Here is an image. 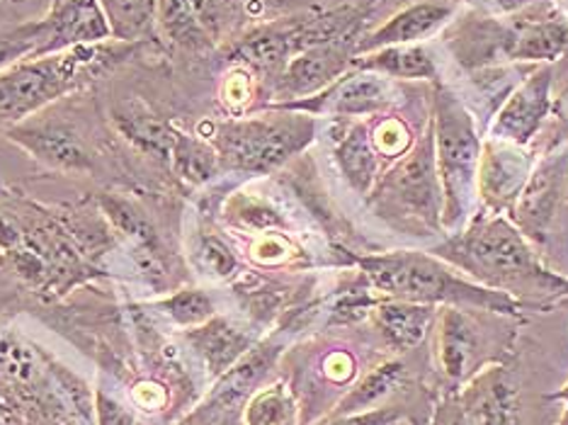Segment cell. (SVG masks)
<instances>
[{
    "label": "cell",
    "instance_id": "7bdbcfd3",
    "mask_svg": "<svg viewBox=\"0 0 568 425\" xmlns=\"http://www.w3.org/2000/svg\"><path fill=\"white\" fill-rule=\"evenodd\" d=\"M545 402H561L564 408H561V416L559 421L554 425H568V382L561 386V389L551 392V394H545Z\"/></svg>",
    "mask_w": 568,
    "mask_h": 425
},
{
    "label": "cell",
    "instance_id": "b9f144b4",
    "mask_svg": "<svg viewBox=\"0 0 568 425\" xmlns=\"http://www.w3.org/2000/svg\"><path fill=\"white\" fill-rule=\"evenodd\" d=\"M183 425H243V421H241V411H231V414L219 416V418H210L200 414V411H195V414H192Z\"/></svg>",
    "mask_w": 568,
    "mask_h": 425
},
{
    "label": "cell",
    "instance_id": "f546056e",
    "mask_svg": "<svg viewBox=\"0 0 568 425\" xmlns=\"http://www.w3.org/2000/svg\"><path fill=\"white\" fill-rule=\"evenodd\" d=\"M316 367H318V382H324L333 386V389L343 392V396L347 394L345 386H351L359 375L357 355L345 345L326 347V353L318 357Z\"/></svg>",
    "mask_w": 568,
    "mask_h": 425
},
{
    "label": "cell",
    "instance_id": "603a6c76",
    "mask_svg": "<svg viewBox=\"0 0 568 425\" xmlns=\"http://www.w3.org/2000/svg\"><path fill=\"white\" fill-rule=\"evenodd\" d=\"M377 151H374L372 139L363 124H353L347 132L338 139V149H335V159H338L343 173L351 178V183L365 192L377 169Z\"/></svg>",
    "mask_w": 568,
    "mask_h": 425
},
{
    "label": "cell",
    "instance_id": "1f68e13d",
    "mask_svg": "<svg viewBox=\"0 0 568 425\" xmlns=\"http://www.w3.org/2000/svg\"><path fill=\"white\" fill-rule=\"evenodd\" d=\"M374 151L382 153V156H398L404 153L410 144L408 127L402 120H384L372 134Z\"/></svg>",
    "mask_w": 568,
    "mask_h": 425
},
{
    "label": "cell",
    "instance_id": "8d00e7d4",
    "mask_svg": "<svg viewBox=\"0 0 568 425\" xmlns=\"http://www.w3.org/2000/svg\"><path fill=\"white\" fill-rule=\"evenodd\" d=\"M202 263L214 277H229L236 270V257L229 251L226 243L219 239H204L202 243Z\"/></svg>",
    "mask_w": 568,
    "mask_h": 425
},
{
    "label": "cell",
    "instance_id": "4dcf8cb0",
    "mask_svg": "<svg viewBox=\"0 0 568 425\" xmlns=\"http://www.w3.org/2000/svg\"><path fill=\"white\" fill-rule=\"evenodd\" d=\"M406 418L408 411L404 406H382L347 416H326L316 425H402Z\"/></svg>",
    "mask_w": 568,
    "mask_h": 425
},
{
    "label": "cell",
    "instance_id": "4fadbf2b",
    "mask_svg": "<svg viewBox=\"0 0 568 425\" xmlns=\"http://www.w3.org/2000/svg\"><path fill=\"white\" fill-rule=\"evenodd\" d=\"M183 338L190 345V351L197 355L206 375L214 382L226 375V372L257 343L253 331L234 324V321L226 316H212L206 324L187 328L183 333Z\"/></svg>",
    "mask_w": 568,
    "mask_h": 425
},
{
    "label": "cell",
    "instance_id": "83f0119b",
    "mask_svg": "<svg viewBox=\"0 0 568 425\" xmlns=\"http://www.w3.org/2000/svg\"><path fill=\"white\" fill-rule=\"evenodd\" d=\"M40 47V20H10L0 16V71L32 57Z\"/></svg>",
    "mask_w": 568,
    "mask_h": 425
},
{
    "label": "cell",
    "instance_id": "2e32d148",
    "mask_svg": "<svg viewBox=\"0 0 568 425\" xmlns=\"http://www.w3.org/2000/svg\"><path fill=\"white\" fill-rule=\"evenodd\" d=\"M156 42L159 49L183 51L190 57H204L216 44L187 0H156Z\"/></svg>",
    "mask_w": 568,
    "mask_h": 425
},
{
    "label": "cell",
    "instance_id": "9a60e30c",
    "mask_svg": "<svg viewBox=\"0 0 568 425\" xmlns=\"http://www.w3.org/2000/svg\"><path fill=\"white\" fill-rule=\"evenodd\" d=\"M549 69H541L532 79H527L500 110L494 124V136L513 141V144H527L549 112Z\"/></svg>",
    "mask_w": 568,
    "mask_h": 425
},
{
    "label": "cell",
    "instance_id": "52a82bcc",
    "mask_svg": "<svg viewBox=\"0 0 568 425\" xmlns=\"http://www.w3.org/2000/svg\"><path fill=\"white\" fill-rule=\"evenodd\" d=\"M3 134L51 169L67 173H90L95 169V153L79 122H73L63 108H57V102L24 122L6 127Z\"/></svg>",
    "mask_w": 568,
    "mask_h": 425
},
{
    "label": "cell",
    "instance_id": "ac0fdd59",
    "mask_svg": "<svg viewBox=\"0 0 568 425\" xmlns=\"http://www.w3.org/2000/svg\"><path fill=\"white\" fill-rule=\"evenodd\" d=\"M449 8L443 3H418L398 12L389 22L382 24L377 32H372L367 40H357L355 57L369 54L384 47H402L420 40V37L430 34L435 28L449 18Z\"/></svg>",
    "mask_w": 568,
    "mask_h": 425
},
{
    "label": "cell",
    "instance_id": "f1b7e54d",
    "mask_svg": "<svg viewBox=\"0 0 568 425\" xmlns=\"http://www.w3.org/2000/svg\"><path fill=\"white\" fill-rule=\"evenodd\" d=\"M159 306H161V312L173 321V324H178L185 331L202 326L212 316H216L212 297L202 290H183V292L173 294V297L163 300Z\"/></svg>",
    "mask_w": 568,
    "mask_h": 425
},
{
    "label": "cell",
    "instance_id": "74e56055",
    "mask_svg": "<svg viewBox=\"0 0 568 425\" xmlns=\"http://www.w3.org/2000/svg\"><path fill=\"white\" fill-rule=\"evenodd\" d=\"M236 216L243 224H248L253 229H273L282 224V219L275 210H270L265 202H257L251 198L236 200Z\"/></svg>",
    "mask_w": 568,
    "mask_h": 425
},
{
    "label": "cell",
    "instance_id": "cb8c5ba5",
    "mask_svg": "<svg viewBox=\"0 0 568 425\" xmlns=\"http://www.w3.org/2000/svg\"><path fill=\"white\" fill-rule=\"evenodd\" d=\"M40 353H42L44 367L49 372L51 382H54L59 396L63 398V404L71 408L73 418L81 425H95V392L90 389L83 377H79L73 370L59 363L57 357L47 355L42 347H40Z\"/></svg>",
    "mask_w": 568,
    "mask_h": 425
},
{
    "label": "cell",
    "instance_id": "7c38bea8",
    "mask_svg": "<svg viewBox=\"0 0 568 425\" xmlns=\"http://www.w3.org/2000/svg\"><path fill=\"white\" fill-rule=\"evenodd\" d=\"M437 308L406 300L382 297L372 308L369 321L384 351L394 355L416 353L435 326Z\"/></svg>",
    "mask_w": 568,
    "mask_h": 425
},
{
    "label": "cell",
    "instance_id": "277c9868",
    "mask_svg": "<svg viewBox=\"0 0 568 425\" xmlns=\"http://www.w3.org/2000/svg\"><path fill=\"white\" fill-rule=\"evenodd\" d=\"M433 328V380L443 394H457L486 367L513 363L518 357V328L510 316L484 308L443 306L437 308Z\"/></svg>",
    "mask_w": 568,
    "mask_h": 425
},
{
    "label": "cell",
    "instance_id": "836d02e7",
    "mask_svg": "<svg viewBox=\"0 0 568 425\" xmlns=\"http://www.w3.org/2000/svg\"><path fill=\"white\" fill-rule=\"evenodd\" d=\"M222 100L229 110L241 112L253 100V75L248 69L239 67L226 75L222 85Z\"/></svg>",
    "mask_w": 568,
    "mask_h": 425
},
{
    "label": "cell",
    "instance_id": "3957f363",
    "mask_svg": "<svg viewBox=\"0 0 568 425\" xmlns=\"http://www.w3.org/2000/svg\"><path fill=\"white\" fill-rule=\"evenodd\" d=\"M363 277L369 287L382 297L406 300L416 304H443V306H464V308H484L523 321L525 306L513 300L506 292H496L474 282L462 280L452 273V267L425 253H386L357 257Z\"/></svg>",
    "mask_w": 568,
    "mask_h": 425
},
{
    "label": "cell",
    "instance_id": "5bb4252c",
    "mask_svg": "<svg viewBox=\"0 0 568 425\" xmlns=\"http://www.w3.org/2000/svg\"><path fill=\"white\" fill-rule=\"evenodd\" d=\"M568 185V156L559 153L547 161L527 183L518 198V210L515 219L523 226L525 236L541 239L547 231L549 219L557 212V204Z\"/></svg>",
    "mask_w": 568,
    "mask_h": 425
},
{
    "label": "cell",
    "instance_id": "44dd1931",
    "mask_svg": "<svg viewBox=\"0 0 568 425\" xmlns=\"http://www.w3.org/2000/svg\"><path fill=\"white\" fill-rule=\"evenodd\" d=\"M110 22L112 37L126 44L156 42V0H100Z\"/></svg>",
    "mask_w": 568,
    "mask_h": 425
},
{
    "label": "cell",
    "instance_id": "ab89813d",
    "mask_svg": "<svg viewBox=\"0 0 568 425\" xmlns=\"http://www.w3.org/2000/svg\"><path fill=\"white\" fill-rule=\"evenodd\" d=\"M287 255H290L287 241L280 236H265L263 241H257V246H255V257L261 263H280Z\"/></svg>",
    "mask_w": 568,
    "mask_h": 425
},
{
    "label": "cell",
    "instance_id": "8fae6325",
    "mask_svg": "<svg viewBox=\"0 0 568 425\" xmlns=\"http://www.w3.org/2000/svg\"><path fill=\"white\" fill-rule=\"evenodd\" d=\"M110 122L139 153L161 165L173 163L178 129L144 95H122L110 108Z\"/></svg>",
    "mask_w": 568,
    "mask_h": 425
},
{
    "label": "cell",
    "instance_id": "8992f818",
    "mask_svg": "<svg viewBox=\"0 0 568 425\" xmlns=\"http://www.w3.org/2000/svg\"><path fill=\"white\" fill-rule=\"evenodd\" d=\"M435 149L445 188L447 224H459L471 204L476 165L481 159L479 136L462 102L445 88L435 93Z\"/></svg>",
    "mask_w": 568,
    "mask_h": 425
},
{
    "label": "cell",
    "instance_id": "7402d4cb",
    "mask_svg": "<svg viewBox=\"0 0 568 425\" xmlns=\"http://www.w3.org/2000/svg\"><path fill=\"white\" fill-rule=\"evenodd\" d=\"M353 69L369 73H386L394 79H433L435 63L423 47H384L353 59Z\"/></svg>",
    "mask_w": 568,
    "mask_h": 425
},
{
    "label": "cell",
    "instance_id": "30bf717a",
    "mask_svg": "<svg viewBox=\"0 0 568 425\" xmlns=\"http://www.w3.org/2000/svg\"><path fill=\"white\" fill-rule=\"evenodd\" d=\"M355 47L357 40H338L308 47L302 54H296L275 81L280 102L312 98L338 81L353 67Z\"/></svg>",
    "mask_w": 568,
    "mask_h": 425
},
{
    "label": "cell",
    "instance_id": "d4e9b609",
    "mask_svg": "<svg viewBox=\"0 0 568 425\" xmlns=\"http://www.w3.org/2000/svg\"><path fill=\"white\" fill-rule=\"evenodd\" d=\"M568 51V28L564 22H541L527 28L518 40H515L513 57L525 61H545L557 59Z\"/></svg>",
    "mask_w": 568,
    "mask_h": 425
},
{
    "label": "cell",
    "instance_id": "ba28073f",
    "mask_svg": "<svg viewBox=\"0 0 568 425\" xmlns=\"http://www.w3.org/2000/svg\"><path fill=\"white\" fill-rule=\"evenodd\" d=\"M469 425H525V384L513 363L490 365L457 392Z\"/></svg>",
    "mask_w": 568,
    "mask_h": 425
},
{
    "label": "cell",
    "instance_id": "60d3db41",
    "mask_svg": "<svg viewBox=\"0 0 568 425\" xmlns=\"http://www.w3.org/2000/svg\"><path fill=\"white\" fill-rule=\"evenodd\" d=\"M464 3L484 8V10H494V12H515L523 6L532 3V0H464Z\"/></svg>",
    "mask_w": 568,
    "mask_h": 425
},
{
    "label": "cell",
    "instance_id": "d590c367",
    "mask_svg": "<svg viewBox=\"0 0 568 425\" xmlns=\"http://www.w3.org/2000/svg\"><path fill=\"white\" fill-rule=\"evenodd\" d=\"M95 425H136V418L120 398L105 392V386L95 389Z\"/></svg>",
    "mask_w": 568,
    "mask_h": 425
},
{
    "label": "cell",
    "instance_id": "6da1fadb",
    "mask_svg": "<svg viewBox=\"0 0 568 425\" xmlns=\"http://www.w3.org/2000/svg\"><path fill=\"white\" fill-rule=\"evenodd\" d=\"M435 253L481 282V287L506 292L525 308L549 312L568 304V280L541 267L520 231L500 216L476 219L469 231Z\"/></svg>",
    "mask_w": 568,
    "mask_h": 425
},
{
    "label": "cell",
    "instance_id": "e0dca14e",
    "mask_svg": "<svg viewBox=\"0 0 568 425\" xmlns=\"http://www.w3.org/2000/svg\"><path fill=\"white\" fill-rule=\"evenodd\" d=\"M481 195L496 210L510 208L520 198L529 178V161L525 153L510 146H488L481 161Z\"/></svg>",
    "mask_w": 568,
    "mask_h": 425
},
{
    "label": "cell",
    "instance_id": "9c48e42d",
    "mask_svg": "<svg viewBox=\"0 0 568 425\" xmlns=\"http://www.w3.org/2000/svg\"><path fill=\"white\" fill-rule=\"evenodd\" d=\"M110 40L112 30L100 0H51L47 16L40 20V47L28 59Z\"/></svg>",
    "mask_w": 568,
    "mask_h": 425
},
{
    "label": "cell",
    "instance_id": "d6986e66",
    "mask_svg": "<svg viewBox=\"0 0 568 425\" xmlns=\"http://www.w3.org/2000/svg\"><path fill=\"white\" fill-rule=\"evenodd\" d=\"M389 185L396 200L410 212L416 210L420 216H430L435 212V202L440 195H437L435 149L430 139H425L416 149V156H410L402 169L392 173Z\"/></svg>",
    "mask_w": 568,
    "mask_h": 425
},
{
    "label": "cell",
    "instance_id": "4316f807",
    "mask_svg": "<svg viewBox=\"0 0 568 425\" xmlns=\"http://www.w3.org/2000/svg\"><path fill=\"white\" fill-rule=\"evenodd\" d=\"M216 161L219 156L212 146H206L204 141L187 136L178 129L175 146H173V163H171V169H175L178 175L187 178L190 183H204L206 178L214 175Z\"/></svg>",
    "mask_w": 568,
    "mask_h": 425
},
{
    "label": "cell",
    "instance_id": "5b68a950",
    "mask_svg": "<svg viewBox=\"0 0 568 425\" xmlns=\"http://www.w3.org/2000/svg\"><path fill=\"white\" fill-rule=\"evenodd\" d=\"M273 114L248 120H226L212 124L219 161L243 173H270L290 161L314 139L312 114L270 108Z\"/></svg>",
    "mask_w": 568,
    "mask_h": 425
},
{
    "label": "cell",
    "instance_id": "ffe728a7",
    "mask_svg": "<svg viewBox=\"0 0 568 425\" xmlns=\"http://www.w3.org/2000/svg\"><path fill=\"white\" fill-rule=\"evenodd\" d=\"M243 425H302V404L287 380L263 384L241 411Z\"/></svg>",
    "mask_w": 568,
    "mask_h": 425
},
{
    "label": "cell",
    "instance_id": "d6a6232c",
    "mask_svg": "<svg viewBox=\"0 0 568 425\" xmlns=\"http://www.w3.org/2000/svg\"><path fill=\"white\" fill-rule=\"evenodd\" d=\"M132 398L134 404L146 411V414H163L171 406V392L168 386L156 380H139L132 384Z\"/></svg>",
    "mask_w": 568,
    "mask_h": 425
},
{
    "label": "cell",
    "instance_id": "484cf974",
    "mask_svg": "<svg viewBox=\"0 0 568 425\" xmlns=\"http://www.w3.org/2000/svg\"><path fill=\"white\" fill-rule=\"evenodd\" d=\"M102 210L112 219V224L118 226L120 231H124L126 236H132L139 249L144 253H151L161 257V241L156 236V231L146 222V216L141 214L139 210H134V204H129L122 198H114V195H105L100 200Z\"/></svg>",
    "mask_w": 568,
    "mask_h": 425
},
{
    "label": "cell",
    "instance_id": "e575fe53",
    "mask_svg": "<svg viewBox=\"0 0 568 425\" xmlns=\"http://www.w3.org/2000/svg\"><path fill=\"white\" fill-rule=\"evenodd\" d=\"M410 425H469V421H467V416H464L459 396L445 392L437 396V402L433 404L430 414H425L423 418H418Z\"/></svg>",
    "mask_w": 568,
    "mask_h": 425
},
{
    "label": "cell",
    "instance_id": "7a4b0ae2",
    "mask_svg": "<svg viewBox=\"0 0 568 425\" xmlns=\"http://www.w3.org/2000/svg\"><path fill=\"white\" fill-rule=\"evenodd\" d=\"M146 44L102 42L22 59L0 71V129L24 122L54 102L95 85Z\"/></svg>",
    "mask_w": 568,
    "mask_h": 425
},
{
    "label": "cell",
    "instance_id": "f35d334b",
    "mask_svg": "<svg viewBox=\"0 0 568 425\" xmlns=\"http://www.w3.org/2000/svg\"><path fill=\"white\" fill-rule=\"evenodd\" d=\"M187 6L195 10V16L204 24V30L210 32L214 40L222 34V3L219 0H187Z\"/></svg>",
    "mask_w": 568,
    "mask_h": 425
}]
</instances>
